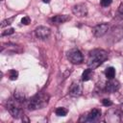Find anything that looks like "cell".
<instances>
[{
	"instance_id": "1",
	"label": "cell",
	"mask_w": 123,
	"mask_h": 123,
	"mask_svg": "<svg viewBox=\"0 0 123 123\" xmlns=\"http://www.w3.org/2000/svg\"><path fill=\"white\" fill-rule=\"evenodd\" d=\"M108 59V53L102 49H94L89 53V60L87 62L88 68L92 70L99 67Z\"/></svg>"
},
{
	"instance_id": "2",
	"label": "cell",
	"mask_w": 123,
	"mask_h": 123,
	"mask_svg": "<svg viewBox=\"0 0 123 123\" xmlns=\"http://www.w3.org/2000/svg\"><path fill=\"white\" fill-rule=\"evenodd\" d=\"M49 96L44 94V93H39L35 95L29 102L28 104V109L30 111H36V110H40L44 108L47 103H48Z\"/></svg>"
},
{
	"instance_id": "3",
	"label": "cell",
	"mask_w": 123,
	"mask_h": 123,
	"mask_svg": "<svg viewBox=\"0 0 123 123\" xmlns=\"http://www.w3.org/2000/svg\"><path fill=\"white\" fill-rule=\"evenodd\" d=\"M20 104L21 103L18 102L14 97L10 98L7 101V110L9 111L10 114L14 118H18L22 114V111L20 109Z\"/></svg>"
},
{
	"instance_id": "4",
	"label": "cell",
	"mask_w": 123,
	"mask_h": 123,
	"mask_svg": "<svg viewBox=\"0 0 123 123\" xmlns=\"http://www.w3.org/2000/svg\"><path fill=\"white\" fill-rule=\"evenodd\" d=\"M101 117V111L98 109H93L91 110L87 114L83 115L82 118H80V121H85V122H95L98 121Z\"/></svg>"
},
{
	"instance_id": "5",
	"label": "cell",
	"mask_w": 123,
	"mask_h": 123,
	"mask_svg": "<svg viewBox=\"0 0 123 123\" xmlns=\"http://www.w3.org/2000/svg\"><path fill=\"white\" fill-rule=\"evenodd\" d=\"M67 59L69 60V62L73 64H79V63H82L83 61H84V57H83V54L79 51V50H70L68 53H67Z\"/></svg>"
},
{
	"instance_id": "6",
	"label": "cell",
	"mask_w": 123,
	"mask_h": 123,
	"mask_svg": "<svg viewBox=\"0 0 123 123\" xmlns=\"http://www.w3.org/2000/svg\"><path fill=\"white\" fill-rule=\"evenodd\" d=\"M83 92V85L80 81H75L72 83L69 88V95L72 97H78Z\"/></svg>"
},
{
	"instance_id": "7",
	"label": "cell",
	"mask_w": 123,
	"mask_h": 123,
	"mask_svg": "<svg viewBox=\"0 0 123 123\" xmlns=\"http://www.w3.org/2000/svg\"><path fill=\"white\" fill-rule=\"evenodd\" d=\"M109 30V25L106 24V23H100V24H97L96 26L93 27L92 29V34L94 37H103Z\"/></svg>"
},
{
	"instance_id": "8",
	"label": "cell",
	"mask_w": 123,
	"mask_h": 123,
	"mask_svg": "<svg viewBox=\"0 0 123 123\" xmlns=\"http://www.w3.org/2000/svg\"><path fill=\"white\" fill-rule=\"evenodd\" d=\"M35 34H36V36H37V38H39V39H45V38H47L50 36L51 31H50V29L48 27L38 26L37 28H36Z\"/></svg>"
},
{
	"instance_id": "9",
	"label": "cell",
	"mask_w": 123,
	"mask_h": 123,
	"mask_svg": "<svg viewBox=\"0 0 123 123\" xmlns=\"http://www.w3.org/2000/svg\"><path fill=\"white\" fill-rule=\"evenodd\" d=\"M120 87V84L117 80L115 79H110L107 84H106V86H105V90L106 92H109V93H112V92H115L119 89Z\"/></svg>"
},
{
	"instance_id": "10",
	"label": "cell",
	"mask_w": 123,
	"mask_h": 123,
	"mask_svg": "<svg viewBox=\"0 0 123 123\" xmlns=\"http://www.w3.org/2000/svg\"><path fill=\"white\" fill-rule=\"evenodd\" d=\"M72 12L79 17H83L86 16L87 14V8L85 4H77L72 8Z\"/></svg>"
},
{
	"instance_id": "11",
	"label": "cell",
	"mask_w": 123,
	"mask_h": 123,
	"mask_svg": "<svg viewBox=\"0 0 123 123\" xmlns=\"http://www.w3.org/2000/svg\"><path fill=\"white\" fill-rule=\"evenodd\" d=\"M70 19H71V17L69 15H66V14H58V15L53 16L50 19V21L53 24H62V23H64L66 21H69Z\"/></svg>"
},
{
	"instance_id": "12",
	"label": "cell",
	"mask_w": 123,
	"mask_h": 123,
	"mask_svg": "<svg viewBox=\"0 0 123 123\" xmlns=\"http://www.w3.org/2000/svg\"><path fill=\"white\" fill-rule=\"evenodd\" d=\"M93 76V70L91 68H87L86 69L83 74H82V80L83 81H88L91 79V77Z\"/></svg>"
},
{
	"instance_id": "13",
	"label": "cell",
	"mask_w": 123,
	"mask_h": 123,
	"mask_svg": "<svg viewBox=\"0 0 123 123\" xmlns=\"http://www.w3.org/2000/svg\"><path fill=\"white\" fill-rule=\"evenodd\" d=\"M105 75H106V77H107L109 80H110V79H113L114 76H115V69H114L112 66L108 67V68L105 70Z\"/></svg>"
},
{
	"instance_id": "14",
	"label": "cell",
	"mask_w": 123,
	"mask_h": 123,
	"mask_svg": "<svg viewBox=\"0 0 123 123\" xmlns=\"http://www.w3.org/2000/svg\"><path fill=\"white\" fill-rule=\"evenodd\" d=\"M13 96H14V98H15L18 102H20V103H23V102L25 101V94H24V92H22V91L15 90Z\"/></svg>"
},
{
	"instance_id": "15",
	"label": "cell",
	"mask_w": 123,
	"mask_h": 123,
	"mask_svg": "<svg viewBox=\"0 0 123 123\" xmlns=\"http://www.w3.org/2000/svg\"><path fill=\"white\" fill-rule=\"evenodd\" d=\"M67 111H67L65 108H62V107L57 108L56 111H55V112H56V114H57L58 116H65V115L67 114Z\"/></svg>"
},
{
	"instance_id": "16",
	"label": "cell",
	"mask_w": 123,
	"mask_h": 123,
	"mask_svg": "<svg viewBox=\"0 0 123 123\" xmlns=\"http://www.w3.org/2000/svg\"><path fill=\"white\" fill-rule=\"evenodd\" d=\"M18 78V72L15 69H11L9 71V79L12 81H14Z\"/></svg>"
},
{
	"instance_id": "17",
	"label": "cell",
	"mask_w": 123,
	"mask_h": 123,
	"mask_svg": "<svg viewBox=\"0 0 123 123\" xmlns=\"http://www.w3.org/2000/svg\"><path fill=\"white\" fill-rule=\"evenodd\" d=\"M15 18V16H13V17H11V18H8V19H5V20H3L2 21V23H1V28L3 29V28H5L6 26H8V25H10L12 22V20Z\"/></svg>"
},
{
	"instance_id": "18",
	"label": "cell",
	"mask_w": 123,
	"mask_h": 123,
	"mask_svg": "<svg viewBox=\"0 0 123 123\" xmlns=\"http://www.w3.org/2000/svg\"><path fill=\"white\" fill-rule=\"evenodd\" d=\"M13 33H14V29L13 28H10V29H7V30L3 31L1 36H9V35H12Z\"/></svg>"
},
{
	"instance_id": "19",
	"label": "cell",
	"mask_w": 123,
	"mask_h": 123,
	"mask_svg": "<svg viewBox=\"0 0 123 123\" xmlns=\"http://www.w3.org/2000/svg\"><path fill=\"white\" fill-rule=\"evenodd\" d=\"M112 0H100V4L102 7H108L111 4Z\"/></svg>"
},
{
	"instance_id": "20",
	"label": "cell",
	"mask_w": 123,
	"mask_h": 123,
	"mask_svg": "<svg viewBox=\"0 0 123 123\" xmlns=\"http://www.w3.org/2000/svg\"><path fill=\"white\" fill-rule=\"evenodd\" d=\"M30 22H31V18L29 16H24L21 19V23L24 25H28V24H30Z\"/></svg>"
},
{
	"instance_id": "21",
	"label": "cell",
	"mask_w": 123,
	"mask_h": 123,
	"mask_svg": "<svg viewBox=\"0 0 123 123\" xmlns=\"http://www.w3.org/2000/svg\"><path fill=\"white\" fill-rule=\"evenodd\" d=\"M102 104H103V106H105V107H110V106H111V105H112V102H111L110 99L105 98V99H103Z\"/></svg>"
},
{
	"instance_id": "22",
	"label": "cell",
	"mask_w": 123,
	"mask_h": 123,
	"mask_svg": "<svg viewBox=\"0 0 123 123\" xmlns=\"http://www.w3.org/2000/svg\"><path fill=\"white\" fill-rule=\"evenodd\" d=\"M118 12V15L123 19V3L118 7V12Z\"/></svg>"
},
{
	"instance_id": "23",
	"label": "cell",
	"mask_w": 123,
	"mask_h": 123,
	"mask_svg": "<svg viewBox=\"0 0 123 123\" xmlns=\"http://www.w3.org/2000/svg\"><path fill=\"white\" fill-rule=\"evenodd\" d=\"M119 113H120L121 118H123V103L120 105V108H119Z\"/></svg>"
},
{
	"instance_id": "24",
	"label": "cell",
	"mask_w": 123,
	"mask_h": 123,
	"mask_svg": "<svg viewBox=\"0 0 123 123\" xmlns=\"http://www.w3.org/2000/svg\"><path fill=\"white\" fill-rule=\"evenodd\" d=\"M42 1H43L44 3H49V2H50V0H42Z\"/></svg>"
}]
</instances>
